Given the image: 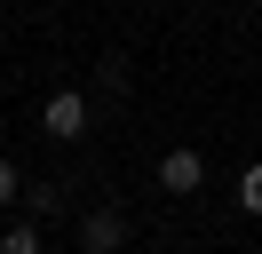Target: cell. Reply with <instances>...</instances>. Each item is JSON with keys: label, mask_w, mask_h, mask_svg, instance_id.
<instances>
[{"label": "cell", "mask_w": 262, "mask_h": 254, "mask_svg": "<svg viewBox=\"0 0 262 254\" xmlns=\"http://www.w3.org/2000/svg\"><path fill=\"white\" fill-rule=\"evenodd\" d=\"M159 183H167V190L183 199V190H199V183H207V159H199V151H183V143H175V151L159 159Z\"/></svg>", "instance_id": "obj_2"}, {"label": "cell", "mask_w": 262, "mask_h": 254, "mask_svg": "<svg viewBox=\"0 0 262 254\" xmlns=\"http://www.w3.org/2000/svg\"><path fill=\"white\" fill-rule=\"evenodd\" d=\"M238 206H246V215H262V167H246V183H238Z\"/></svg>", "instance_id": "obj_5"}, {"label": "cell", "mask_w": 262, "mask_h": 254, "mask_svg": "<svg viewBox=\"0 0 262 254\" xmlns=\"http://www.w3.org/2000/svg\"><path fill=\"white\" fill-rule=\"evenodd\" d=\"M40 127H48L56 143H80V135H88V95L56 88V95H48V111H40Z\"/></svg>", "instance_id": "obj_1"}, {"label": "cell", "mask_w": 262, "mask_h": 254, "mask_svg": "<svg viewBox=\"0 0 262 254\" xmlns=\"http://www.w3.org/2000/svg\"><path fill=\"white\" fill-rule=\"evenodd\" d=\"M16 199V167H8V159H0V206Z\"/></svg>", "instance_id": "obj_6"}, {"label": "cell", "mask_w": 262, "mask_h": 254, "mask_svg": "<svg viewBox=\"0 0 262 254\" xmlns=\"http://www.w3.org/2000/svg\"><path fill=\"white\" fill-rule=\"evenodd\" d=\"M80 238H88V254H119V246H127V222H119L112 206H96V215L80 222Z\"/></svg>", "instance_id": "obj_3"}, {"label": "cell", "mask_w": 262, "mask_h": 254, "mask_svg": "<svg viewBox=\"0 0 262 254\" xmlns=\"http://www.w3.org/2000/svg\"><path fill=\"white\" fill-rule=\"evenodd\" d=\"M0 254H40V222H8L0 230Z\"/></svg>", "instance_id": "obj_4"}]
</instances>
